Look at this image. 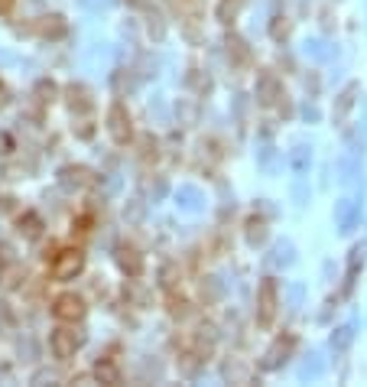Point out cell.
Returning a JSON list of instances; mask_svg holds the SVG:
<instances>
[{
	"label": "cell",
	"instance_id": "obj_1",
	"mask_svg": "<svg viewBox=\"0 0 367 387\" xmlns=\"http://www.w3.org/2000/svg\"><path fill=\"white\" fill-rule=\"evenodd\" d=\"M276 312H280V286H276L274 277H264L260 286H257V326L270 329Z\"/></svg>",
	"mask_w": 367,
	"mask_h": 387
},
{
	"label": "cell",
	"instance_id": "obj_2",
	"mask_svg": "<svg viewBox=\"0 0 367 387\" xmlns=\"http://www.w3.org/2000/svg\"><path fill=\"white\" fill-rule=\"evenodd\" d=\"M82 270H85V254L78 247H66L52 257V277L56 280H75Z\"/></svg>",
	"mask_w": 367,
	"mask_h": 387
},
{
	"label": "cell",
	"instance_id": "obj_3",
	"mask_svg": "<svg viewBox=\"0 0 367 387\" xmlns=\"http://www.w3.org/2000/svg\"><path fill=\"white\" fill-rule=\"evenodd\" d=\"M82 345H85V332H78V329H56L49 335V349H52V355L59 361L72 358Z\"/></svg>",
	"mask_w": 367,
	"mask_h": 387
},
{
	"label": "cell",
	"instance_id": "obj_4",
	"mask_svg": "<svg viewBox=\"0 0 367 387\" xmlns=\"http://www.w3.org/2000/svg\"><path fill=\"white\" fill-rule=\"evenodd\" d=\"M292 351H296V335H292V332H283V335H276V339H274V345L267 349L264 365H260V368H264V371L283 368V365L292 358Z\"/></svg>",
	"mask_w": 367,
	"mask_h": 387
},
{
	"label": "cell",
	"instance_id": "obj_5",
	"mask_svg": "<svg viewBox=\"0 0 367 387\" xmlns=\"http://www.w3.org/2000/svg\"><path fill=\"white\" fill-rule=\"evenodd\" d=\"M107 133H111V140H114V143H130V140H133L130 111H127L121 101L111 104V111H107Z\"/></svg>",
	"mask_w": 367,
	"mask_h": 387
},
{
	"label": "cell",
	"instance_id": "obj_6",
	"mask_svg": "<svg viewBox=\"0 0 367 387\" xmlns=\"http://www.w3.org/2000/svg\"><path fill=\"white\" fill-rule=\"evenodd\" d=\"M52 316L62 322H82L85 319V300L78 293H62L52 302Z\"/></svg>",
	"mask_w": 367,
	"mask_h": 387
},
{
	"label": "cell",
	"instance_id": "obj_7",
	"mask_svg": "<svg viewBox=\"0 0 367 387\" xmlns=\"http://www.w3.org/2000/svg\"><path fill=\"white\" fill-rule=\"evenodd\" d=\"M358 98H361V85H358V82H348V85L335 95V108H331V121H335V127H341V124L348 121V114L354 111Z\"/></svg>",
	"mask_w": 367,
	"mask_h": 387
},
{
	"label": "cell",
	"instance_id": "obj_8",
	"mask_svg": "<svg viewBox=\"0 0 367 387\" xmlns=\"http://www.w3.org/2000/svg\"><path fill=\"white\" fill-rule=\"evenodd\" d=\"M361 221V205L354 198H338L335 202V228H338V235H351Z\"/></svg>",
	"mask_w": 367,
	"mask_h": 387
},
{
	"label": "cell",
	"instance_id": "obj_9",
	"mask_svg": "<svg viewBox=\"0 0 367 387\" xmlns=\"http://www.w3.org/2000/svg\"><path fill=\"white\" fill-rule=\"evenodd\" d=\"M254 95H257V104H264V108H274L276 101H280L283 95V85H280V78L274 75V72H260L257 75V88H254Z\"/></svg>",
	"mask_w": 367,
	"mask_h": 387
},
{
	"label": "cell",
	"instance_id": "obj_10",
	"mask_svg": "<svg viewBox=\"0 0 367 387\" xmlns=\"http://www.w3.org/2000/svg\"><path fill=\"white\" fill-rule=\"evenodd\" d=\"M364 264H367V244L361 241V244L351 247V254H348V274H345V286H341V296H351V290H354V284H358L361 270H364Z\"/></svg>",
	"mask_w": 367,
	"mask_h": 387
},
{
	"label": "cell",
	"instance_id": "obj_11",
	"mask_svg": "<svg viewBox=\"0 0 367 387\" xmlns=\"http://www.w3.org/2000/svg\"><path fill=\"white\" fill-rule=\"evenodd\" d=\"M91 182H94V176L85 166H62V170H59V186L66 192H82V189H88Z\"/></svg>",
	"mask_w": 367,
	"mask_h": 387
},
{
	"label": "cell",
	"instance_id": "obj_12",
	"mask_svg": "<svg viewBox=\"0 0 367 387\" xmlns=\"http://www.w3.org/2000/svg\"><path fill=\"white\" fill-rule=\"evenodd\" d=\"M117 267L127 277H140L143 274V254L133 244H121L117 247Z\"/></svg>",
	"mask_w": 367,
	"mask_h": 387
},
{
	"label": "cell",
	"instance_id": "obj_13",
	"mask_svg": "<svg viewBox=\"0 0 367 387\" xmlns=\"http://www.w3.org/2000/svg\"><path fill=\"white\" fill-rule=\"evenodd\" d=\"M225 52L231 59V66H250V46L237 33H227L225 36Z\"/></svg>",
	"mask_w": 367,
	"mask_h": 387
},
{
	"label": "cell",
	"instance_id": "obj_14",
	"mask_svg": "<svg viewBox=\"0 0 367 387\" xmlns=\"http://www.w3.org/2000/svg\"><path fill=\"white\" fill-rule=\"evenodd\" d=\"M267 235H270V228H267L264 215H250L244 221V238H247V244H250V247H264Z\"/></svg>",
	"mask_w": 367,
	"mask_h": 387
},
{
	"label": "cell",
	"instance_id": "obj_15",
	"mask_svg": "<svg viewBox=\"0 0 367 387\" xmlns=\"http://www.w3.org/2000/svg\"><path fill=\"white\" fill-rule=\"evenodd\" d=\"M250 368H247V361L244 358H227L225 361V381H231V384H250Z\"/></svg>",
	"mask_w": 367,
	"mask_h": 387
},
{
	"label": "cell",
	"instance_id": "obj_16",
	"mask_svg": "<svg viewBox=\"0 0 367 387\" xmlns=\"http://www.w3.org/2000/svg\"><path fill=\"white\" fill-rule=\"evenodd\" d=\"M66 95H68V108H72L75 114H88L94 108V101H91V95H88L85 85H68Z\"/></svg>",
	"mask_w": 367,
	"mask_h": 387
},
{
	"label": "cell",
	"instance_id": "obj_17",
	"mask_svg": "<svg viewBox=\"0 0 367 387\" xmlns=\"http://www.w3.org/2000/svg\"><path fill=\"white\" fill-rule=\"evenodd\" d=\"M309 163H312V147H306V143H296L290 150V170L296 173V176H302L306 180V173H309Z\"/></svg>",
	"mask_w": 367,
	"mask_h": 387
},
{
	"label": "cell",
	"instance_id": "obj_18",
	"mask_svg": "<svg viewBox=\"0 0 367 387\" xmlns=\"http://www.w3.org/2000/svg\"><path fill=\"white\" fill-rule=\"evenodd\" d=\"M205 355H198L195 349L192 351H182L179 355V374H186V378H198L202 374V368H205Z\"/></svg>",
	"mask_w": 367,
	"mask_h": 387
},
{
	"label": "cell",
	"instance_id": "obj_19",
	"mask_svg": "<svg viewBox=\"0 0 367 387\" xmlns=\"http://www.w3.org/2000/svg\"><path fill=\"white\" fill-rule=\"evenodd\" d=\"M39 29V36H46V39H59L62 33H66V20L59 17V13H49V17H43L36 23Z\"/></svg>",
	"mask_w": 367,
	"mask_h": 387
},
{
	"label": "cell",
	"instance_id": "obj_20",
	"mask_svg": "<svg viewBox=\"0 0 367 387\" xmlns=\"http://www.w3.org/2000/svg\"><path fill=\"white\" fill-rule=\"evenodd\" d=\"M202 202H205V198H202V192H198L195 186H182V189L176 192V205L186 208V212H198Z\"/></svg>",
	"mask_w": 367,
	"mask_h": 387
},
{
	"label": "cell",
	"instance_id": "obj_21",
	"mask_svg": "<svg viewBox=\"0 0 367 387\" xmlns=\"http://www.w3.org/2000/svg\"><path fill=\"white\" fill-rule=\"evenodd\" d=\"M176 121H179L182 127L198 124V104L192 101V98H179V101H176Z\"/></svg>",
	"mask_w": 367,
	"mask_h": 387
},
{
	"label": "cell",
	"instance_id": "obj_22",
	"mask_svg": "<svg viewBox=\"0 0 367 387\" xmlns=\"http://www.w3.org/2000/svg\"><path fill=\"white\" fill-rule=\"evenodd\" d=\"M351 342H354V326H338L331 332V351L335 355H345L351 349Z\"/></svg>",
	"mask_w": 367,
	"mask_h": 387
},
{
	"label": "cell",
	"instance_id": "obj_23",
	"mask_svg": "<svg viewBox=\"0 0 367 387\" xmlns=\"http://www.w3.org/2000/svg\"><path fill=\"white\" fill-rule=\"evenodd\" d=\"M20 235L27 238V241H36V238L43 235V218H39L36 212H27V215L20 218Z\"/></svg>",
	"mask_w": 367,
	"mask_h": 387
},
{
	"label": "cell",
	"instance_id": "obj_24",
	"mask_svg": "<svg viewBox=\"0 0 367 387\" xmlns=\"http://www.w3.org/2000/svg\"><path fill=\"white\" fill-rule=\"evenodd\" d=\"M290 33H292V20H290V17H283V13H276V17L270 20V36H274V43L286 46Z\"/></svg>",
	"mask_w": 367,
	"mask_h": 387
},
{
	"label": "cell",
	"instance_id": "obj_25",
	"mask_svg": "<svg viewBox=\"0 0 367 387\" xmlns=\"http://www.w3.org/2000/svg\"><path fill=\"white\" fill-rule=\"evenodd\" d=\"M221 284H218L215 277H205V280H202V286H198V296H202V302H205V306H215L218 300H221Z\"/></svg>",
	"mask_w": 367,
	"mask_h": 387
},
{
	"label": "cell",
	"instance_id": "obj_26",
	"mask_svg": "<svg viewBox=\"0 0 367 387\" xmlns=\"http://www.w3.org/2000/svg\"><path fill=\"white\" fill-rule=\"evenodd\" d=\"M160 284H163V290H166V293H176L182 286V270L176 264H166L160 270Z\"/></svg>",
	"mask_w": 367,
	"mask_h": 387
},
{
	"label": "cell",
	"instance_id": "obj_27",
	"mask_svg": "<svg viewBox=\"0 0 367 387\" xmlns=\"http://www.w3.org/2000/svg\"><path fill=\"white\" fill-rule=\"evenodd\" d=\"M270 261H274L276 267H290L292 261H296V247H292V241H286V238H283L280 244L274 247V257H270Z\"/></svg>",
	"mask_w": 367,
	"mask_h": 387
},
{
	"label": "cell",
	"instance_id": "obj_28",
	"mask_svg": "<svg viewBox=\"0 0 367 387\" xmlns=\"http://www.w3.org/2000/svg\"><path fill=\"white\" fill-rule=\"evenodd\" d=\"M241 7H244V0H221V7H218V20L231 27V23L237 20V13H241Z\"/></svg>",
	"mask_w": 367,
	"mask_h": 387
},
{
	"label": "cell",
	"instance_id": "obj_29",
	"mask_svg": "<svg viewBox=\"0 0 367 387\" xmlns=\"http://www.w3.org/2000/svg\"><path fill=\"white\" fill-rule=\"evenodd\" d=\"M94 374H98V381H104V384H121V371H117V365H111V361H98Z\"/></svg>",
	"mask_w": 367,
	"mask_h": 387
},
{
	"label": "cell",
	"instance_id": "obj_30",
	"mask_svg": "<svg viewBox=\"0 0 367 387\" xmlns=\"http://www.w3.org/2000/svg\"><path fill=\"white\" fill-rule=\"evenodd\" d=\"M140 160L143 163H156V160H160V140H156V137H143V140H140Z\"/></svg>",
	"mask_w": 367,
	"mask_h": 387
},
{
	"label": "cell",
	"instance_id": "obj_31",
	"mask_svg": "<svg viewBox=\"0 0 367 387\" xmlns=\"http://www.w3.org/2000/svg\"><path fill=\"white\" fill-rule=\"evenodd\" d=\"M257 163H260V170L264 173H276V166H280V153H276L274 147H264L260 156H257Z\"/></svg>",
	"mask_w": 367,
	"mask_h": 387
},
{
	"label": "cell",
	"instance_id": "obj_32",
	"mask_svg": "<svg viewBox=\"0 0 367 387\" xmlns=\"http://www.w3.org/2000/svg\"><path fill=\"white\" fill-rule=\"evenodd\" d=\"M114 88H117V92H133V88H137V75H133V68H123V72H117V75H114Z\"/></svg>",
	"mask_w": 367,
	"mask_h": 387
},
{
	"label": "cell",
	"instance_id": "obj_33",
	"mask_svg": "<svg viewBox=\"0 0 367 387\" xmlns=\"http://www.w3.org/2000/svg\"><path fill=\"white\" fill-rule=\"evenodd\" d=\"M143 212H147V205H143L140 198H130V202L123 205V218H127L130 225H137V221H143Z\"/></svg>",
	"mask_w": 367,
	"mask_h": 387
},
{
	"label": "cell",
	"instance_id": "obj_34",
	"mask_svg": "<svg viewBox=\"0 0 367 387\" xmlns=\"http://www.w3.org/2000/svg\"><path fill=\"white\" fill-rule=\"evenodd\" d=\"M52 98H56V85L43 78V82L36 85V101H39V104H52Z\"/></svg>",
	"mask_w": 367,
	"mask_h": 387
},
{
	"label": "cell",
	"instance_id": "obj_35",
	"mask_svg": "<svg viewBox=\"0 0 367 387\" xmlns=\"http://www.w3.org/2000/svg\"><path fill=\"white\" fill-rule=\"evenodd\" d=\"M147 29H150L153 39H163V36H166V27H163V17H160V13H150V17H147Z\"/></svg>",
	"mask_w": 367,
	"mask_h": 387
},
{
	"label": "cell",
	"instance_id": "obj_36",
	"mask_svg": "<svg viewBox=\"0 0 367 387\" xmlns=\"http://www.w3.org/2000/svg\"><path fill=\"white\" fill-rule=\"evenodd\" d=\"M335 27H338V17H335L331 3H325V7H322V29H325V33H331Z\"/></svg>",
	"mask_w": 367,
	"mask_h": 387
},
{
	"label": "cell",
	"instance_id": "obj_37",
	"mask_svg": "<svg viewBox=\"0 0 367 387\" xmlns=\"http://www.w3.org/2000/svg\"><path fill=\"white\" fill-rule=\"evenodd\" d=\"M188 82L198 88V95H208V92H211V78L202 75V72H192V75H188Z\"/></svg>",
	"mask_w": 367,
	"mask_h": 387
},
{
	"label": "cell",
	"instance_id": "obj_38",
	"mask_svg": "<svg viewBox=\"0 0 367 387\" xmlns=\"http://www.w3.org/2000/svg\"><path fill=\"white\" fill-rule=\"evenodd\" d=\"M13 329V312L7 309V302H0V335H7Z\"/></svg>",
	"mask_w": 367,
	"mask_h": 387
},
{
	"label": "cell",
	"instance_id": "obj_39",
	"mask_svg": "<svg viewBox=\"0 0 367 387\" xmlns=\"http://www.w3.org/2000/svg\"><path fill=\"white\" fill-rule=\"evenodd\" d=\"M170 312L176 316V319H182V316H188V302L182 300V296H172V300H170Z\"/></svg>",
	"mask_w": 367,
	"mask_h": 387
},
{
	"label": "cell",
	"instance_id": "obj_40",
	"mask_svg": "<svg viewBox=\"0 0 367 387\" xmlns=\"http://www.w3.org/2000/svg\"><path fill=\"white\" fill-rule=\"evenodd\" d=\"M56 381H59L56 371H36L33 374V384H56Z\"/></svg>",
	"mask_w": 367,
	"mask_h": 387
},
{
	"label": "cell",
	"instance_id": "obj_41",
	"mask_svg": "<svg viewBox=\"0 0 367 387\" xmlns=\"http://www.w3.org/2000/svg\"><path fill=\"white\" fill-rule=\"evenodd\" d=\"M176 3H179L182 10H188L192 17H198V13H202V0H176Z\"/></svg>",
	"mask_w": 367,
	"mask_h": 387
},
{
	"label": "cell",
	"instance_id": "obj_42",
	"mask_svg": "<svg viewBox=\"0 0 367 387\" xmlns=\"http://www.w3.org/2000/svg\"><path fill=\"white\" fill-rule=\"evenodd\" d=\"M276 108H280V117H292V104H290V95L283 92L280 101H276Z\"/></svg>",
	"mask_w": 367,
	"mask_h": 387
},
{
	"label": "cell",
	"instance_id": "obj_43",
	"mask_svg": "<svg viewBox=\"0 0 367 387\" xmlns=\"http://www.w3.org/2000/svg\"><path fill=\"white\" fill-rule=\"evenodd\" d=\"M150 196H153V202H160V198L166 196V182H163V180L150 182Z\"/></svg>",
	"mask_w": 367,
	"mask_h": 387
},
{
	"label": "cell",
	"instance_id": "obj_44",
	"mask_svg": "<svg viewBox=\"0 0 367 387\" xmlns=\"http://www.w3.org/2000/svg\"><path fill=\"white\" fill-rule=\"evenodd\" d=\"M306 52H312L315 59H325V56H329V52L322 49V43H319V39H312V43H306Z\"/></svg>",
	"mask_w": 367,
	"mask_h": 387
},
{
	"label": "cell",
	"instance_id": "obj_45",
	"mask_svg": "<svg viewBox=\"0 0 367 387\" xmlns=\"http://www.w3.org/2000/svg\"><path fill=\"white\" fill-rule=\"evenodd\" d=\"M306 95H309V98L319 95V75H315V72H312V75L306 78Z\"/></svg>",
	"mask_w": 367,
	"mask_h": 387
},
{
	"label": "cell",
	"instance_id": "obj_46",
	"mask_svg": "<svg viewBox=\"0 0 367 387\" xmlns=\"http://www.w3.org/2000/svg\"><path fill=\"white\" fill-rule=\"evenodd\" d=\"M302 117H306L309 124H315L322 114H319V108H315V104H306V108H302Z\"/></svg>",
	"mask_w": 367,
	"mask_h": 387
},
{
	"label": "cell",
	"instance_id": "obj_47",
	"mask_svg": "<svg viewBox=\"0 0 367 387\" xmlns=\"http://www.w3.org/2000/svg\"><path fill=\"white\" fill-rule=\"evenodd\" d=\"M140 68H143L140 75H147V78H150V75H156V62H153V59H143V62H140Z\"/></svg>",
	"mask_w": 367,
	"mask_h": 387
},
{
	"label": "cell",
	"instance_id": "obj_48",
	"mask_svg": "<svg viewBox=\"0 0 367 387\" xmlns=\"http://www.w3.org/2000/svg\"><path fill=\"white\" fill-rule=\"evenodd\" d=\"M85 7H91V10H107V7H111V0H85Z\"/></svg>",
	"mask_w": 367,
	"mask_h": 387
},
{
	"label": "cell",
	"instance_id": "obj_49",
	"mask_svg": "<svg viewBox=\"0 0 367 387\" xmlns=\"http://www.w3.org/2000/svg\"><path fill=\"white\" fill-rule=\"evenodd\" d=\"M88 225H91V218H78V228H75V231H78V235H88V231H91Z\"/></svg>",
	"mask_w": 367,
	"mask_h": 387
},
{
	"label": "cell",
	"instance_id": "obj_50",
	"mask_svg": "<svg viewBox=\"0 0 367 387\" xmlns=\"http://www.w3.org/2000/svg\"><path fill=\"white\" fill-rule=\"evenodd\" d=\"M10 7H13V0H0V13H7Z\"/></svg>",
	"mask_w": 367,
	"mask_h": 387
},
{
	"label": "cell",
	"instance_id": "obj_51",
	"mask_svg": "<svg viewBox=\"0 0 367 387\" xmlns=\"http://www.w3.org/2000/svg\"><path fill=\"white\" fill-rule=\"evenodd\" d=\"M3 104H7V88L0 85V108H3Z\"/></svg>",
	"mask_w": 367,
	"mask_h": 387
},
{
	"label": "cell",
	"instance_id": "obj_52",
	"mask_svg": "<svg viewBox=\"0 0 367 387\" xmlns=\"http://www.w3.org/2000/svg\"><path fill=\"white\" fill-rule=\"evenodd\" d=\"M0 381H10V368H0Z\"/></svg>",
	"mask_w": 367,
	"mask_h": 387
},
{
	"label": "cell",
	"instance_id": "obj_53",
	"mask_svg": "<svg viewBox=\"0 0 367 387\" xmlns=\"http://www.w3.org/2000/svg\"><path fill=\"white\" fill-rule=\"evenodd\" d=\"M3 62H10V52H3V49H0V66H3Z\"/></svg>",
	"mask_w": 367,
	"mask_h": 387
},
{
	"label": "cell",
	"instance_id": "obj_54",
	"mask_svg": "<svg viewBox=\"0 0 367 387\" xmlns=\"http://www.w3.org/2000/svg\"><path fill=\"white\" fill-rule=\"evenodd\" d=\"M133 7H147V0H130Z\"/></svg>",
	"mask_w": 367,
	"mask_h": 387
}]
</instances>
